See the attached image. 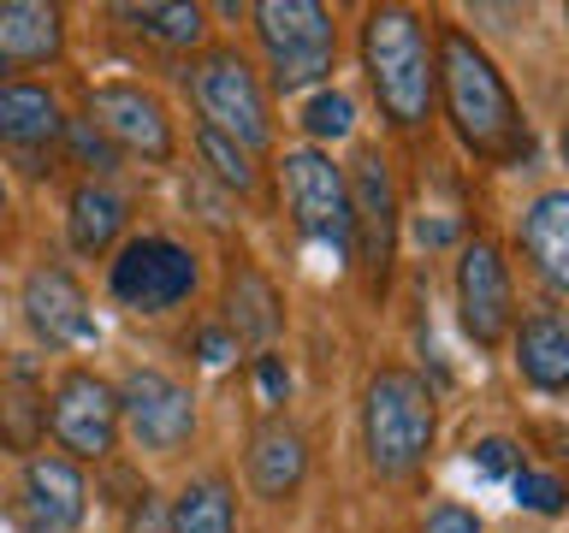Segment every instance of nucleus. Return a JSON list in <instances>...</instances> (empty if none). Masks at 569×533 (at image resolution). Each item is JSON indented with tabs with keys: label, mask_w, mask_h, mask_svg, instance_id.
I'll return each mask as SVG.
<instances>
[{
	"label": "nucleus",
	"mask_w": 569,
	"mask_h": 533,
	"mask_svg": "<svg viewBox=\"0 0 569 533\" xmlns=\"http://www.w3.org/2000/svg\"><path fill=\"white\" fill-rule=\"evenodd\" d=\"M439 71H445V101H451V119H457V131H462V142H469L475 154L510 160V154L528 149V131H522V119H516V101H510L505 78H498L492 60L462 30L445 36Z\"/></svg>",
	"instance_id": "nucleus-1"
},
{
	"label": "nucleus",
	"mask_w": 569,
	"mask_h": 533,
	"mask_svg": "<svg viewBox=\"0 0 569 533\" xmlns=\"http://www.w3.org/2000/svg\"><path fill=\"white\" fill-rule=\"evenodd\" d=\"M362 53H368V78L380 95L391 124H421L433 107V53H427L421 18L403 7H380L362 24Z\"/></svg>",
	"instance_id": "nucleus-2"
},
{
	"label": "nucleus",
	"mask_w": 569,
	"mask_h": 533,
	"mask_svg": "<svg viewBox=\"0 0 569 533\" xmlns=\"http://www.w3.org/2000/svg\"><path fill=\"white\" fill-rule=\"evenodd\" d=\"M362 433H368V462L380 474H409L433 444V398L416 373L391 368L368 385L362 409Z\"/></svg>",
	"instance_id": "nucleus-3"
},
{
	"label": "nucleus",
	"mask_w": 569,
	"mask_h": 533,
	"mask_svg": "<svg viewBox=\"0 0 569 533\" xmlns=\"http://www.w3.org/2000/svg\"><path fill=\"white\" fill-rule=\"evenodd\" d=\"M267 60H273V83L279 89H309L332 71V18L315 0H261L256 7Z\"/></svg>",
	"instance_id": "nucleus-4"
},
{
	"label": "nucleus",
	"mask_w": 569,
	"mask_h": 533,
	"mask_svg": "<svg viewBox=\"0 0 569 533\" xmlns=\"http://www.w3.org/2000/svg\"><path fill=\"white\" fill-rule=\"evenodd\" d=\"M196 107H202V131L238 142V149H267V137H273V124H267V101H261V83L256 71H249L238 53H208L202 66H196Z\"/></svg>",
	"instance_id": "nucleus-5"
},
{
	"label": "nucleus",
	"mask_w": 569,
	"mask_h": 533,
	"mask_svg": "<svg viewBox=\"0 0 569 533\" xmlns=\"http://www.w3.org/2000/svg\"><path fill=\"white\" fill-rule=\"evenodd\" d=\"M284 195H291L302 238L350 255V190H345V172H338L327 154L320 149L284 154Z\"/></svg>",
	"instance_id": "nucleus-6"
},
{
	"label": "nucleus",
	"mask_w": 569,
	"mask_h": 533,
	"mask_svg": "<svg viewBox=\"0 0 569 533\" xmlns=\"http://www.w3.org/2000/svg\"><path fill=\"white\" fill-rule=\"evenodd\" d=\"M350 249L356 261L368 266L373 284H386V266H391V238H398V190H391V172L380 149H362L350 167Z\"/></svg>",
	"instance_id": "nucleus-7"
},
{
	"label": "nucleus",
	"mask_w": 569,
	"mask_h": 533,
	"mask_svg": "<svg viewBox=\"0 0 569 533\" xmlns=\"http://www.w3.org/2000/svg\"><path fill=\"white\" fill-rule=\"evenodd\" d=\"M196 291V261L167 238H131L113 261V296L124 309L160 314Z\"/></svg>",
	"instance_id": "nucleus-8"
},
{
	"label": "nucleus",
	"mask_w": 569,
	"mask_h": 533,
	"mask_svg": "<svg viewBox=\"0 0 569 533\" xmlns=\"http://www.w3.org/2000/svg\"><path fill=\"white\" fill-rule=\"evenodd\" d=\"M119 415L131 421V439L142 444V451H154V456H172L178 444L196 433L190 391L178 380H167V373H154V368H137L131 380H124Z\"/></svg>",
	"instance_id": "nucleus-9"
},
{
	"label": "nucleus",
	"mask_w": 569,
	"mask_h": 533,
	"mask_svg": "<svg viewBox=\"0 0 569 533\" xmlns=\"http://www.w3.org/2000/svg\"><path fill=\"white\" fill-rule=\"evenodd\" d=\"M48 421H53V439L71 456H107L119 433V391L96 380V373H66L60 391H53Z\"/></svg>",
	"instance_id": "nucleus-10"
},
{
	"label": "nucleus",
	"mask_w": 569,
	"mask_h": 533,
	"mask_svg": "<svg viewBox=\"0 0 569 533\" xmlns=\"http://www.w3.org/2000/svg\"><path fill=\"white\" fill-rule=\"evenodd\" d=\"M89 113H96L89 124L124 154H142V160H167L172 154V124H167V113H160V101L131 89V83L96 89V95H89Z\"/></svg>",
	"instance_id": "nucleus-11"
},
{
	"label": "nucleus",
	"mask_w": 569,
	"mask_h": 533,
	"mask_svg": "<svg viewBox=\"0 0 569 533\" xmlns=\"http://www.w3.org/2000/svg\"><path fill=\"white\" fill-rule=\"evenodd\" d=\"M457 302H462V326L475 344H498L510 326V279L492 243H469L457 266Z\"/></svg>",
	"instance_id": "nucleus-12"
},
{
	"label": "nucleus",
	"mask_w": 569,
	"mask_h": 533,
	"mask_svg": "<svg viewBox=\"0 0 569 533\" xmlns=\"http://www.w3.org/2000/svg\"><path fill=\"white\" fill-rule=\"evenodd\" d=\"M24 314L30 326L48 338V344H89L96 338V320H89V302L78 291V279L66 266H42L24 284Z\"/></svg>",
	"instance_id": "nucleus-13"
},
{
	"label": "nucleus",
	"mask_w": 569,
	"mask_h": 533,
	"mask_svg": "<svg viewBox=\"0 0 569 533\" xmlns=\"http://www.w3.org/2000/svg\"><path fill=\"white\" fill-rule=\"evenodd\" d=\"M83 474L66 456H36L24 474V527L30 533H78L83 522Z\"/></svg>",
	"instance_id": "nucleus-14"
},
{
	"label": "nucleus",
	"mask_w": 569,
	"mask_h": 533,
	"mask_svg": "<svg viewBox=\"0 0 569 533\" xmlns=\"http://www.w3.org/2000/svg\"><path fill=\"white\" fill-rule=\"evenodd\" d=\"M302 469H309V451H302L297 426L284 421L256 426V439H249V486L261 497H291L302 486Z\"/></svg>",
	"instance_id": "nucleus-15"
},
{
	"label": "nucleus",
	"mask_w": 569,
	"mask_h": 533,
	"mask_svg": "<svg viewBox=\"0 0 569 533\" xmlns=\"http://www.w3.org/2000/svg\"><path fill=\"white\" fill-rule=\"evenodd\" d=\"M522 249H528V261L540 266V279L563 291V284H569V195L563 190H546L540 202L528 208Z\"/></svg>",
	"instance_id": "nucleus-16"
},
{
	"label": "nucleus",
	"mask_w": 569,
	"mask_h": 533,
	"mask_svg": "<svg viewBox=\"0 0 569 533\" xmlns=\"http://www.w3.org/2000/svg\"><path fill=\"white\" fill-rule=\"evenodd\" d=\"M516 368L528 385L540 391H563L569 385V326L558 314H533L522 338H516Z\"/></svg>",
	"instance_id": "nucleus-17"
},
{
	"label": "nucleus",
	"mask_w": 569,
	"mask_h": 533,
	"mask_svg": "<svg viewBox=\"0 0 569 533\" xmlns=\"http://www.w3.org/2000/svg\"><path fill=\"white\" fill-rule=\"evenodd\" d=\"M60 53V12L36 0H7L0 7V60H30L42 66Z\"/></svg>",
	"instance_id": "nucleus-18"
},
{
	"label": "nucleus",
	"mask_w": 569,
	"mask_h": 533,
	"mask_svg": "<svg viewBox=\"0 0 569 533\" xmlns=\"http://www.w3.org/2000/svg\"><path fill=\"white\" fill-rule=\"evenodd\" d=\"M53 137H60V107H53L48 89L36 83L0 89V142L7 149H42Z\"/></svg>",
	"instance_id": "nucleus-19"
},
{
	"label": "nucleus",
	"mask_w": 569,
	"mask_h": 533,
	"mask_svg": "<svg viewBox=\"0 0 569 533\" xmlns=\"http://www.w3.org/2000/svg\"><path fill=\"white\" fill-rule=\"evenodd\" d=\"M119 225H124V195H119V190L83 184L78 195H71V249L101 255V249L119 238Z\"/></svg>",
	"instance_id": "nucleus-20"
},
{
	"label": "nucleus",
	"mask_w": 569,
	"mask_h": 533,
	"mask_svg": "<svg viewBox=\"0 0 569 533\" xmlns=\"http://www.w3.org/2000/svg\"><path fill=\"white\" fill-rule=\"evenodd\" d=\"M231 527H238V510H231L226 480H190L167 522V533H231Z\"/></svg>",
	"instance_id": "nucleus-21"
},
{
	"label": "nucleus",
	"mask_w": 569,
	"mask_h": 533,
	"mask_svg": "<svg viewBox=\"0 0 569 533\" xmlns=\"http://www.w3.org/2000/svg\"><path fill=\"white\" fill-rule=\"evenodd\" d=\"M279 326V302H273V284L261 273H238L231 279V332L238 344H267Z\"/></svg>",
	"instance_id": "nucleus-22"
},
{
	"label": "nucleus",
	"mask_w": 569,
	"mask_h": 533,
	"mask_svg": "<svg viewBox=\"0 0 569 533\" xmlns=\"http://www.w3.org/2000/svg\"><path fill=\"white\" fill-rule=\"evenodd\" d=\"M42 426H48V403L36 398L24 380L0 385V439H7L12 451H30V444L42 439Z\"/></svg>",
	"instance_id": "nucleus-23"
},
{
	"label": "nucleus",
	"mask_w": 569,
	"mask_h": 533,
	"mask_svg": "<svg viewBox=\"0 0 569 533\" xmlns=\"http://www.w3.org/2000/svg\"><path fill=\"white\" fill-rule=\"evenodd\" d=\"M196 149H202V167L220 178L226 190H256V167H249V154L238 149V142H226V137H213V131H202L196 137Z\"/></svg>",
	"instance_id": "nucleus-24"
},
{
	"label": "nucleus",
	"mask_w": 569,
	"mask_h": 533,
	"mask_svg": "<svg viewBox=\"0 0 569 533\" xmlns=\"http://www.w3.org/2000/svg\"><path fill=\"white\" fill-rule=\"evenodd\" d=\"M131 18L167 48H190L202 36V7H137Z\"/></svg>",
	"instance_id": "nucleus-25"
},
{
	"label": "nucleus",
	"mask_w": 569,
	"mask_h": 533,
	"mask_svg": "<svg viewBox=\"0 0 569 533\" xmlns=\"http://www.w3.org/2000/svg\"><path fill=\"white\" fill-rule=\"evenodd\" d=\"M302 124H309V137L338 142V137H350L356 107H350V95H338V89H320V95H315L309 107H302Z\"/></svg>",
	"instance_id": "nucleus-26"
},
{
	"label": "nucleus",
	"mask_w": 569,
	"mask_h": 533,
	"mask_svg": "<svg viewBox=\"0 0 569 533\" xmlns=\"http://www.w3.org/2000/svg\"><path fill=\"white\" fill-rule=\"evenodd\" d=\"M66 137H71V154H78L83 167H96V172H113V167H119V149H113V142H107L89 119H71Z\"/></svg>",
	"instance_id": "nucleus-27"
},
{
	"label": "nucleus",
	"mask_w": 569,
	"mask_h": 533,
	"mask_svg": "<svg viewBox=\"0 0 569 533\" xmlns=\"http://www.w3.org/2000/svg\"><path fill=\"white\" fill-rule=\"evenodd\" d=\"M510 486H516V504H522V510H540V515H558V510H563V486H558L551 474L516 469V474H510Z\"/></svg>",
	"instance_id": "nucleus-28"
},
{
	"label": "nucleus",
	"mask_w": 569,
	"mask_h": 533,
	"mask_svg": "<svg viewBox=\"0 0 569 533\" xmlns=\"http://www.w3.org/2000/svg\"><path fill=\"white\" fill-rule=\"evenodd\" d=\"M475 469L498 480V474H516V469H522V456H516L510 439H487V444H475Z\"/></svg>",
	"instance_id": "nucleus-29"
},
{
	"label": "nucleus",
	"mask_w": 569,
	"mask_h": 533,
	"mask_svg": "<svg viewBox=\"0 0 569 533\" xmlns=\"http://www.w3.org/2000/svg\"><path fill=\"white\" fill-rule=\"evenodd\" d=\"M427 533H480V522H475V510H462V504H439L427 515Z\"/></svg>",
	"instance_id": "nucleus-30"
},
{
	"label": "nucleus",
	"mask_w": 569,
	"mask_h": 533,
	"mask_svg": "<svg viewBox=\"0 0 569 533\" xmlns=\"http://www.w3.org/2000/svg\"><path fill=\"white\" fill-rule=\"evenodd\" d=\"M256 380H261V398H267V403H284V391H291V373H284L279 355H261Z\"/></svg>",
	"instance_id": "nucleus-31"
},
{
	"label": "nucleus",
	"mask_w": 569,
	"mask_h": 533,
	"mask_svg": "<svg viewBox=\"0 0 569 533\" xmlns=\"http://www.w3.org/2000/svg\"><path fill=\"white\" fill-rule=\"evenodd\" d=\"M124 533H167V515H160V504L149 492H142V504L131 510V522H124Z\"/></svg>",
	"instance_id": "nucleus-32"
},
{
	"label": "nucleus",
	"mask_w": 569,
	"mask_h": 533,
	"mask_svg": "<svg viewBox=\"0 0 569 533\" xmlns=\"http://www.w3.org/2000/svg\"><path fill=\"white\" fill-rule=\"evenodd\" d=\"M202 362H208V368L231 362V338H226V332H202Z\"/></svg>",
	"instance_id": "nucleus-33"
},
{
	"label": "nucleus",
	"mask_w": 569,
	"mask_h": 533,
	"mask_svg": "<svg viewBox=\"0 0 569 533\" xmlns=\"http://www.w3.org/2000/svg\"><path fill=\"white\" fill-rule=\"evenodd\" d=\"M0 208H7V190H0Z\"/></svg>",
	"instance_id": "nucleus-34"
},
{
	"label": "nucleus",
	"mask_w": 569,
	"mask_h": 533,
	"mask_svg": "<svg viewBox=\"0 0 569 533\" xmlns=\"http://www.w3.org/2000/svg\"><path fill=\"white\" fill-rule=\"evenodd\" d=\"M0 71H7V60H0Z\"/></svg>",
	"instance_id": "nucleus-35"
}]
</instances>
